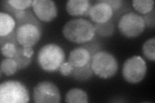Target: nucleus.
Here are the masks:
<instances>
[{
    "instance_id": "412c9836",
    "label": "nucleus",
    "mask_w": 155,
    "mask_h": 103,
    "mask_svg": "<svg viewBox=\"0 0 155 103\" xmlns=\"http://www.w3.org/2000/svg\"><path fill=\"white\" fill-rule=\"evenodd\" d=\"M18 48V47H17L16 44L11 42H8L4 43L2 46L1 52L4 57H5L6 58L13 59L16 54Z\"/></svg>"
},
{
    "instance_id": "f8f14e48",
    "label": "nucleus",
    "mask_w": 155,
    "mask_h": 103,
    "mask_svg": "<svg viewBox=\"0 0 155 103\" xmlns=\"http://www.w3.org/2000/svg\"><path fill=\"white\" fill-rule=\"evenodd\" d=\"M92 5L89 0H69L66 3V11L72 16H87Z\"/></svg>"
},
{
    "instance_id": "ddd939ff",
    "label": "nucleus",
    "mask_w": 155,
    "mask_h": 103,
    "mask_svg": "<svg viewBox=\"0 0 155 103\" xmlns=\"http://www.w3.org/2000/svg\"><path fill=\"white\" fill-rule=\"evenodd\" d=\"M16 25L15 19L11 14L3 11L0 12V37L11 35L14 32Z\"/></svg>"
},
{
    "instance_id": "4468645a",
    "label": "nucleus",
    "mask_w": 155,
    "mask_h": 103,
    "mask_svg": "<svg viewBox=\"0 0 155 103\" xmlns=\"http://www.w3.org/2000/svg\"><path fill=\"white\" fill-rule=\"evenodd\" d=\"M65 101L71 103H87L89 102V97L84 90L74 88L67 92Z\"/></svg>"
},
{
    "instance_id": "b1692460",
    "label": "nucleus",
    "mask_w": 155,
    "mask_h": 103,
    "mask_svg": "<svg viewBox=\"0 0 155 103\" xmlns=\"http://www.w3.org/2000/svg\"><path fill=\"white\" fill-rule=\"evenodd\" d=\"M144 21H145V26H147L149 28H154L155 23H154V10L153 9V11L147 14H145L143 16H142Z\"/></svg>"
},
{
    "instance_id": "dca6fc26",
    "label": "nucleus",
    "mask_w": 155,
    "mask_h": 103,
    "mask_svg": "<svg viewBox=\"0 0 155 103\" xmlns=\"http://www.w3.org/2000/svg\"><path fill=\"white\" fill-rule=\"evenodd\" d=\"M1 76L3 73L7 76H11L18 70V66L16 61L12 58H5L1 63Z\"/></svg>"
},
{
    "instance_id": "6e6552de",
    "label": "nucleus",
    "mask_w": 155,
    "mask_h": 103,
    "mask_svg": "<svg viewBox=\"0 0 155 103\" xmlns=\"http://www.w3.org/2000/svg\"><path fill=\"white\" fill-rule=\"evenodd\" d=\"M33 101L36 103L61 102L60 92L58 87L51 81H43L33 89Z\"/></svg>"
},
{
    "instance_id": "0eeeda50",
    "label": "nucleus",
    "mask_w": 155,
    "mask_h": 103,
    "mask_svg": "<svg viewBox=\"0 0 155 103\" xmlns=\"http://www.w3.org/2000/svg\"><path fill=\"white\" fill-rule=\"evenodd\" d=\"M16 37L18 45L23 47H32L41 37V29L37 24L23 23L18 24Z\"/></svg>"
},
{
    "instance_id": "1a4fd4ad",
    "label": "nucleus",
    "mask_w": 155,
    "mask_h": 103,
    "mask_svg": "<svg viewBox=\"0 0 155 103\" xmlns=\"http://www.w3.org/2000/svg\"><path fill=\"white\" fill-rule=\"evenodd\" d=\"M32 7L35 16L43 22H51L58 16L56 5L51 0H35Z\"/></svg>"
},
{
    "instance_id": "9d476101",
    "label": "nucleus",
    "mask_w": 155,
    "mask_h": 103,
    "mask_svg": "<svg viewBox=\"0 0 155 103\" xmlns=\"http://www.w3.org/2000/svg\"><path fill=\"white\" fill-rule=\"evenodd\" d=\"M113 13V10L109 4L100 1L92 5L89 16L96 24H103L110 20Z\"/></svg>"
},
{
    "instance_id": "393cba45",
    "label": "nucleus",
    "mask_w": 155,
    "mask_h": 103,
    "mask_svg": "<svg viewBox=\"0 0 155 103\" xmlns=\"http://www.w3.org/2000/svg\"><path fill=\"white\" fill-rule=\"evenodd\" d=\"M104 2L109 4L112 7L113 11H118L122 6L123 2L120 0H105Z\"/></svg>"
},
{
    "instance_id": "7ed1b4c3",
    "label": "nucleus",
    "mask_w": 155,
    "mask_h": 103,
    "mask_svg": "<svg viewBox=\"0 0 155 103\" xmlns=\"http://www.w3.org/2000/svg\"><path fill=\"white\" fill-rule=\"evenodd\" d=\"M91 68L94 75L101 79H108L117 73L118 62L112 53L99 50L92 55Z\"/></svg>"
},
{
    "instance_id": "9b49d317",
    "label": "nucleus",
    "mask_w": 155,
    "mask_h": 103,
    "mask_svg": "<svg viewBox=\"0 0 155 103\" xmlns=\"http://www.w3.org/2000/svg\"><path fill=\"white\" fill-rule=\"evenodd\" d=\"M92 55L91 52L85 47L75 48L69 53L68 62L73 68H82L91 63Z\"/></svg>"
},
{
    "instance_id": "5701e85b",
    "label": "nucleus",
    "mask_w": 155,
    "mask_h": 103,
    "mask_svg": "<svg viewBox=\"0 0 155 103\" xmlns=\"http://www.w3.org/2000/svg\"><path fill=\"white\" fill-rule=\"evenodd\" d=\"M74 68L71 66L69 62H64L59 68V71L61 74L64 76H71Z\"/></svg>"
},
{
    "instance_id": "a211bd4d",
    "label": "nucleus",
    "mask_w": 155,
    "mask_h": 103,
    "mask_svg": "<svg viewBox=\"0 0 155 103\" xmlns=\"http://www.w3.org/2000/svg\"><path fill=\"white\" fill-rule=\"evenodd\" d=\"M142 52L148 60L155 61V37L150 38L145 41L142 46Z\"/></svg>"
},
{
    "instance_id": "6ab92c4d",
    "label": "nucleus",
    "mask_w": 155,
    "mask_h": 103,
    "mask_svg": "<svg viewBox=\"0 0 155 103\" xmlns=\"http://www.w3.org/2000/svg\"><path fill=\"white\" fill-rule=\"evenodd\" d=\"M23 47L19 46L18 48V51L15 56L14 57V60L16 61L18 66V70H23L27 68L31 63V58H29L23 55Z\"/></svg>"
},
{
    "instance_id": "20e7f679",
    "label": "nucleus",
    "mask_w": 155,
    "mask_h": 103,
    "mask_svg": "<svg viewBox=\"0 0 155 103\" xmlns=\"http://www.w3.org/2000/svg\"><path fill=\"white\" fill-rule=\"evenodd\" d=\"M30 101L27 86L19 81L8 80L0 85V102L27 103Z\"/></svg>"
},
{
    "instance_id": "a878e982",
    "label": "nucleus",
    "mask_w": 155,
    "mask_h": 103,
    "mask_svg": "<svg viewBox=\"0 0 155 103\" xmlns=\"http://www.w3.org/2000/svg\"><path fill=\"white\" fill-rule=\"evenodd\" d=\"M23 53L24 56H25L27 57L31 58L32 55L34 54V50L32 47H23Z\"/></svg>"
},
{
    "instance_id": "423d86ee",
    "label": "nucleus",
    "mask_w": 155,
    "mask_h": 103,
    "mask_svg": "<svg viewBox=\"0 0 155 103\" xmlns=\"http://www.w3.org/2000/svg\"><path fill=\"white\" fill-rule=\"evenodd\" d=\"M147 64L140 56H134L126 60L122 68L124 79L130 84H138L146 76Z\"/></svg>"
},
{
    "instance_id": "f03ea898",
    "label": "nucleus",
    "mask_w": 155,
    "mask_h": 103,
    "mask_svg": "<svg viewBox=\"0 0 155 103\" xmlns=\"http://www.w3.org/2000/svg\"><path fill=\"white\" fill-rule=\"evenodd\" d=\"M65 60L64 50L55 43H48L43 45L40 49L37 56L39 66L47 72L58 70Z\"/></svg>"
},
{
    "instance_id": "f257e3e1",
    "label": "nucleus",
    "mask_w": 155,
    "mask_h": 103,
    "mask_svg": "<svg viewBox=\"0 0 155 103\" xmlns=\"http://www.w3.org/2000/svg\"><path fill=\"white\" fill-rule=\"evenodd\" d=\"M62 34L69 41L76 44L89 43L94 37V25L84 18L72 19L67 21L62 29Z\"/></svg>"
},
{
    "instance_id": "f3484780",
    "label": "nucleus",
    "mask_w": 155,
    "mask_h": 103,
    "mask_svg": "<svg viewBox=\"0 0 155 103\" xmlns=\"http://www.w3.org/2000/svg\"><path fill=\"white\" fill-rule=\"evenodd\" d=\"M93 72L91 68V63L87 66L76 68H74L71 76L74 79L78 81H87L93 77Z\"/></svg>"
},
{
    "instance_id": "39448f33",
    "label": "nucleus",
    "mask_w": 155,
    "mask_h": 103,
    "mask_svg": "<svg viewBox=\"0 0 155 103\" xmlns=\"http://www.w3.org/2000/svg\"><path fill=\"white\" fill-rule=\"evenodd\" d=\"M145 27L143 17L134 12L124 14L119 19L118 23L120 32L124 37L129 39L136 38L141 35Z\"/></svg>"
},
{
    "instance_id": "aec40b11",
    "label": "nucleus",
    "mask_w": 155,
    "mask_h": 103,
    "mask_svg": "<svg viewBox=\"0 0 155 103\" xmlns=\"http://www.w3.org/2000/svg\"><path fill=\"white\" fill-rule=\"evenodd\" d=\"M109 21L103 24H96L94 25L96 33L104 37L110 36L114 32V25Z\"/></svg>"
},
{
    "instance_id": "4be33fe9",
    "label": "nucleus",
    "mask_w": 155,
    "mask_h": 103,
    "mask_svg": "<svg viewBox=\"0 0 155 103\" xmlns=\"http://www.w3.org/2000/svg\"><path fill=\"white\" fill-rule=\"evenodd\" d=\"M9 6L16 11H25L32 6L33 1L31 0H8L7 1Z\"/></svg>"
},
{
    "instance_id": "2eb2a0df",
    "label": "nucleus",
    "mask_w": 155,
    "mask_h": 103,
    "mask_svg": "<svg viewBox=\"0 0 155 103\" xmlns=\"http://www.w3.org/2000/svg\"><path fill=\"white\" fill-rule=\"evenodd\" d=\"M132 5L135 11L145 15L154 9V2L153 0H133Z\"/></svg>"
}]
</instances>
